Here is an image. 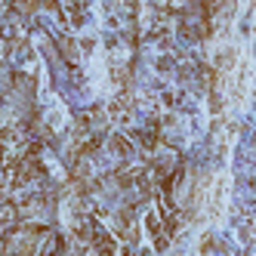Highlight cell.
I'll list each match as a JSON object with an SVG mask.
<instances>
[{
  "label": "cell",
  "mask_w": 256,
  "mask_h": 256,
  "mask_svg": "<svg viewBox=\"0 0 256 256\" xmlns=\"http://www.w3.org/2000/svg\"><path fill=\"white\" fill-rule=\"evenodd\" d=\"M222 198H226V179L219 176V179L213 182V192H210V216H213V219L222 213Z\"/></svg>",
  "instance_id": "cell-1"
}]
</instances>
